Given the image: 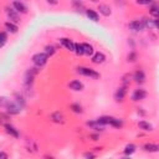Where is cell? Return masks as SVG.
I'll return each mask as SVG.
<instances>
[{
    "label": "cell",
    "instance_id": "obj_1",
    "mask_svg": "<svg viewBox=\"0 0 159 159\" xmlns=\"http://www.w3.org/2000/svg\"><path fill=\"white\" fill-rule=\"evenodd\" d=\"M32 63L36 66V67H42V66H45L46 63H47V60H48V56L45 53V52H37V53H35L34 56H32Z\"/></svg>",
    "mask_w": 159,
    "mask_h": 159
},
{
    "label": "cell",
    "instance_id": "obj_2",
    "mask_svg": "<svg viewBox=\"0 0 159 159\" xmlns=\"http://www.w3.org/2000/svg\"><path fill=\"white\" fill-rule=\"evenodd\" d=\"M77 72L82 76H86V77H89V78H99V73L96 72L94 70L89 68V67H83V66H80L77 67Z\"/></svg>",
    "mask_w": 159,
    "mask_h": 159
},
{
    "label": "cell",
    "instance_id": "obj_3",
    "mask_svg": "<svg viewBox=\"0 0 159 159\" xmlns=\"http://www.w3.org/2000/svg\"><path fill=\"white\" fill-rule=\"evenodd\" d=\"M5 12H6V16L9 19V21L14 22V24H17L20 22V16H19V12L14 9V7H5Z\"/></svg>",
    "mask_w": 159,
    "mask_h": 159
},
{
    "label": "cell",
    "instance_id": "obj_4",
    "mask_svg": "<svg viewBox=\"0 0 159 159\" xmlns=\"http://www.w3.org/2000/svg\"><path fill=\"white\" fill-rule=\"evenodd\" d=\"M6 109V113L7 114H19L21 112V107L16 103V102H7V104L4 107Z\"/></svg>",
    "mask_w": 159,
    "mask_h": 159
},
{
    "label": "cell",
    "instance_id": "obj_5",
    "mask_svg": "<svg viewBox=\"0 0 159 159\" xmlns=\"http://www.w3.org/2000/svg\"><path fill=\"white\" fill-rule=\"evenodd\" d=\"M128 27H129V30H132L134 32H140V31L144 30V25H143L142 20H133V21H130L128 24Z\"/></svg>",
    "mask_w": 159,
    "mask_h": 159
},
{
    "label": "cell",
    "instance_id": "obj_6",
    "mask_svg": "<svg viewBox=\"0 0 159 159\" xmlns=\"http://www.w3.org/2000/svg\"><path fill=\"white\" fill-rule=\"evenodd\" d=\"M11 6L17 11V12H20V14H26L27 12V6H26V4L25 2H22V1H12L11 2Z\"/></svg>",
    "mask_w": 159,
    "mask_h": 159
},
{
    "label": "cell",
    "instance_id": "obj_7",
    "mask_svg": "<svg viewBox=\"0 0 159 159\" xmlns=\"http://www.w3.org/2000/svg\"><path fill=\"white\" fill-rule=\"evenodd\" d=\"M145 97H147V92H145V89H142V88L135 89V91L133 92V94H132V99H133L134 102L142 101V99H144Z\"/></svg>",
    "mask_w": 159,
    "mask_h": 159
},
{
    "label": "cell",
    "instance_id": "obj_8",
    "mask_svg": "<svg viewBox=\"0 0 159 159\" xmlns=\"http://www.w3.org/2000/svg\"><path fill=\"white\" fill-rule=\"evenodd\" d=\"M50 119H51L52 122H55V123H63V122H65V116H63V113H62V112L57 111V112L51 113Z\"/></svg>",
    "mask_w": 159,
    "mask_h": 159
},
{
    "label": "cell",
    "instance_id": "obj_9",
    "mask_svg": "<svg viewBox=\"0 0 159 159\" xmlns=\"http://www.w3.org/2000/svg\"><path fill=\"white\" fill-rule=\"evenodd\" d=\"M4 128H5L6 133H7V134H10L11 137H14V138H19V137H20V134H19L17 129H16L15 127H12L10 123H5V124H4Z\"/></svg>",
    "mask_w": 159,
    "mask_h": 159
},
{
    "label": "cell",
    "instance_id": "obj_10",
    "mask_svg": "<svg viewBox=\"0 0 159 159\" xmlns=\"http://www.w3.org/2000/svg\"><path fill=\"white\" fill-rule=\"evenodd\" d=\"M68 87H70L71 89L76 91V92H78V91H82V89L84 88L83 83H82L81 81H78V80H73V81H71V82L68 83Z\"/></svg>",
    "mask_w": 159,
    "mask_h": 159
},
{
    "label": "cell",
    "instance_id": "obj_11",
    "mask_svg": "<svg viewBox=\"0 0 159 159\" xmlns=\"http://www.w3.org/2000/svg\"><path fill=\"white\" fill-rule=\"evenodd\" d=\"M60 43L65 47V48H67L68 51H73L75 52V43L70 40V39H60Z\"/></svg>",
    "mask_w": 159,
    "mask_h": 159
},
{
    "label": "cell",
    "instance_id": "obj_12",
    "mask_svg": "<svg viewBox=\"0 0 159 159\" xmlns=\"http://www.w3.org/2000/svg\"><path fill=\"white\" fill-rule=\"evenodd\" d=\"M4 27H5L6 32H10V34H16L17 30H19L17 25L14 24V22H11V21H6V22L4 24Z\"/></svg>",
    "mask_w": 159,
    "mask_h": 159
},
{
    "label": "cell",
    "instance_id": "obj_13",
    "mask_svg": "<svg viewBox=\"0 0 159 159\" xmlns=\"http://www.w3.org/2000/svg\"><path fill=\"white\" fill-rule=\"evenodd\" d=\"M125 87L124 86H122V87H119L117 91H116V93H114V98H116V101H118V102H122L123 99H124V97H125Z\"/></svg>",
    "mask_w": 159,
    "mask_h": 159
},
{
    "label": "cell",
    "instance_id": "obj_14",
    "mask_svg": "<svg viewBox=\"0 0 159 159\" xmlns=\"http://www.w3.org/2000/svg\"><path fill=\"white\" fill-rule=\"evenodd\" d=\"M98 10H99V14H102L103 16H109L112 14V10H111L109 5H107V4H99Z\"/></svg>",
    "mask_w": 159,
    "mask_h": 159
},
{
    "label": "cell",
    "instance_id": "obj_15",
    "mask_svg": "<svg viewBox=\"0 0 159 159\" xmlns=\"http://www.w3.org/2000/svg\"><path fill=\"white\" fill-rule=\"evenodd\" d=\"M133 78L135 80L137 83H143L145 81V73L142 71V70H137L133 75Z\"/></svg>",
    "mask_w": 159,
    "mask_h": 159
},
{
    "label": "cell",
    "instance_id": "obj_16",
    "mask_svg": "<svg viewBox=\"0 0 159 159\" xmlns=\"http://www.w3.org/2000/svg\"><path fill=\"white\" fill-rule=\"evenodd\" d=\"M143 149L145 152H149V153L159 152V144H157V143H147V144L143 145Z\"/></svg>",
    "mask_w": 159,
    "mask_h": 159
},
{
    "label": "cell",
    "instance_id": "obj_17",
    "mask_svg": "<svg viewBox=\"0 0 159 159\" xmlns=\"http://www.w3.org/2000/svg\"><path fill=\"white\" fill-rule=\"evenodd\" d=\"M86 15L88 16L89 20H92L94 22H98L99 21V16H98L97 11H94L93 9H86Z\"/></svg>",
    "mask_w": 159,
    "mask_h": 159
},
{
    "label": "cell",
    "instance_id": "obj_18",
    "mask_svg": "<svg viewBox=\"0 0 159 159\" xmlns=\"http://www.w3.org/2000/svg\"><path fill=\"white\" fill-rule=\"evenodd\" d=\"M104 60H106V56H104V53H102V52H96L93 56H92V62L93 63H103L104 62Z\"/></svg>",
    "mask_w": 159,
    "mask_h": 159
},
{
    "label": "cell",
    "instance_id": "obj_19",
    "mask_svg": "<svg viewBox=\"0 0 159 159\" xmlns=\"http://www.w3.org/2000/svg\"><path fill=\"white\" fill-rule=\"evenodd\" d=\"M142 22L144 25V29H154L155 27V20H152V19H148V17H143L142 19Z\"/></svg>",
    "mask_w": 159,
    "mask_h": 159
},
{
    "label": "cell",
    "instance_id": "obj_20",
    "mask_svg": "<svg viewBox=\"0 0 159 159\" xmlns=\"http://www.w3.org/2000/svg\"><path fill=\"white\" fill-rule=\"evenodd\" d=\"M149 14L152 17H154V20H159V5L153 4V6L149 10Z\"/></svg>",
    "mask_w": 159,
    "mask_h": 159
},
{
    "label": "cell",
    "instance_id": "obj_21",
    "mask_svg": "<svg viewBox=\"0 0 159 159\" xmlns=\"http://www.w3.org/2000/svg\"><path fill=\"white\" fill-rule=\"evenodd\" d=\"M112 118H113V117H109V116H102V117L97 118V122H98L101 125H106V124H111Z\"/></svg>",
    "mask_w": 159,
    "mask_h": 159
},
{
    "label": "cell",
    "instance_id": "obj_22",
    "mask_svg": "<svg viewBox=\"0 0 159 159\" xmlns=\"http://www.w3.org/2000/svg\"><path fill=\"white\" fill-rule=\"evenodd\" d=\"M138 127H139L140 129L145 130V132H149V130L153 129V125H152L150 123L145 122V120H140V122H138Z\"/></svg>",
    "mask_w": 159,
    "mask_h": 159
},
{
    "label": "cell",
    "instance_id": "obj_23",
    "mask_svg": "<svg viewBox=\"0 0 159 159\" xmlns=\"http://www.w3.org/2000/svg\"><path fill=\"white\" fill-rule=\"evenodd\" d=\"M135 149H137V147H135L133 143H129V144H127L125 148H124V154H125V155H132V154L135 152Z\"/></svg>",
    "mask_w": 159,
    "mask_h": 159
},
{
    "label": "cell",
    "instance_id": "obj_24",
    "mask_svg": "<svg viewBox=\"0 0 159 159\" xmlns=\"http://www.w3.org/2000/svg\"><path fill=\"white\" fill-rule=\"evenodd\" d=\"M82 46H83V52H84V55H87V56H93V47H92L89 43H82Z\"/></svg>",
    "mask_w": 159,
    "mask_h": 159
},
{
    "label": "cell",
    "instance_id": "obj_25",
    "mask_svg": "<svg viewBox=\"0 0 159 159\" xmlns=\"http://www.w3.org/2000/svg\"><path fill=\"white\" fill-rule=\"evenodd\" d=\"M55 52H56L55 46H52V45H46L45 46V53L47 56H52V55H55Z\"/></svg>",
    "mask_w": 159,
    "mask_h": 159
},
{
    "label": "cell",
    "instance_id": "obj_26",
    "mask_svg": "<svg viewBox=\"0 0 159 159\" xmlns=\"http://www.w3.org/2000/svg\"><path fill=\"white\" fill-rule=\"evenodd\" d=\"M75 53H76L77 56H82V55H84L82 43H75Z\"/></svg>",
    "mask_w": 159,
    "mask_h": 159
},
{
    "label": "cell",
    "instance_id": "obj_27",
    "mask_svg": "<svg viewBox=\"0 0 159 159\" xmlns=\"http://www.w3.org/2000/svg\"><path fill=\"white\" fill-rule=\"evenodd\" d=\"M111 125L116 127V128H120L123 125V120L122 119H118V118H112V122H111Z\"/></svg>",
    "mask_w": 159,
    "mask_h": 159
},
{
    "label": "cell",
    "instance_id": "obj_28",
    "mask_svg": "<svg viewBox=\"0 0 159 159\" xmlns=\"http://www.w3.org/2000/svg\"><path fill=\"white\" fill-rule=\"evenodd\" d=\"M15 98H16V103L22 108L24 107V104H25V99H24V97L21 96V94H19V93H15Z\"/></svg>",
    "mask_w": 159,
    "mask_h": 159
},
{
    "label": "cell",
    "instance_id": "obj_29",
    "mask_svg": "<svg viewBox=\"0 0 159 159\" xmlns=\"http://www.w3.org/2000/svg\"><path fill=\"white\" fill-rule=\"evenodd\" d=\"M75 113H82V107L78 104V103H73V104H71V107H70Z\"/></svg>",
    "mask_w": 159,
    "mask_h": 159
},
{
    "label": "cell",
    "instance_id": "obj_30",
    "mask_svg": "<svg viewBox=\"0 0 159 159\" xmlns=\"http://www.w3.org/2000/svg\"><path fill=\"white\" fill-rule=\"evenodd\" d=\"M73 6L76 7L77 11H83V10H86L84 6H83V2H81V1H73Z\"/></svg>",
    "mask_w": 159,
    "mask_h": 159
},
{
    "label": "cell",
    "instance_id": "obj_31",
    "mask_svg": "<svg viewBox=\"0 0 159 159\" xmlns=\"http://www.w3.org/2000/svg\"><path fill=\"white\" fill-rule=\"evenodd\" d=\"M6 40H7V34H6V31H2L1 32V43H0V47H4L5 46Z\"/></svg>",
    "mask_w": 159,
    "mask_h": 159
},
{
    "label": "cell",
    "instance_id": "obj_32",
    "mask_svg": "<svg viewBox=\"0 0 159 159\" xmlns=\"http://www.w3.org/2000/svg\"><path fill=\"white\" fill-rule=\"evenodd\" d=\"M135 58H137V53H135V52H130V53L128 55V61H129V62H134Z\"/></svg>",
    "mask_w": 159,
    "mask_h": 159
},
{
    "label": "cell",
    "instance_id": "obj_33",
    "mask_svg": "<svg viewBox=\"0 0 159 159\" xmlns=\"http://www.w3.org/2000/svg\"><path fill=\"white\" fill-rule=\"evenodd\" d=\"M83 157H84L86 159H96V155H94L93 153H88V152H87V153H84V154H83Z\"/></svg>",
    "mask_w": 159,
    "mask_h": 159
},
{
    "label": "cell",
    "instance_id": "obj_34",
    "mask_svg": "<svg viewBox=\"0 0 159 159\" xmlns=\"http://www.w3.org/2000/svg\"><path fill=\"white\" fill-rule=\"evenodd\" d=\"M137 4H138V5H153L152 1H139V0L137 1Z\"/></svg>",
    "mask_w": 159,
    "mask_h": 159
},
{
    "label": "cell",
    "instance_id": "obj_35",
    "mask_svg": "<svg viewBox=\"0 0 159 159\" xmlns=\"http://www.w3.org/2000/svg\"><path fill=\"white\" fill-rule=\"evenodd\" d=\"M0 159H7V155H6L5 152H1L0 153Z\"/></svg>",
    "mask_w": 159,
    "mask_h": 159
},
{
    "label": "cell",
    "instance_id": "obj_36",
    "mask_svg": "<svg viewBox=\"0 0 159 159\" xmlns=\"http://www.w3.org/2000/svg\"><path fill=\"white\" fill-rule=\"evenodd\" d=\"M155 27L159 30V20H155Z\"/></svg>",
    "mask_w": 159,
    "mask_h": 159
},
{
    "label": "cell",
    "instance_id": "obj_37",
    "mask_svg": "<svg viewBox=\"0 0 159 159\" xmlns=\"http://www.w3.org/2000/svg\"><path fill=\"white\" fill-rule=\"evenodd\" d=\"M47 2H48V4H52V5H56V4H57V1H50V0H48Z\"/></svg>",
    "mask_w": 159,
    "mask_h": 159
},
{
    "label": "cell",
    "instance_id": "obj_38",
    "mask_svg": "<svg viewBox=\"0 0 159 159\" xmlns=\"http://www.w3.org/2000/svg\"><path fill=\"white\" fill-rule=\"evenodd\" d=\"M122 159H130V158H122Z\"/></svg>",
    "mask_w": 159,
    "mask_h": 159
}]
</instances>
